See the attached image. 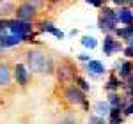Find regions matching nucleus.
Returning <instances> with one entry per match:
<instances>
[{
	"instance_id": "f257e3e1",
	"label": "nucleus",
	"mask_w": 133,
	"mask_h": 124,
	"mask_svg": "<svg viewBox=\"0 0 133 124\" xmlns=\"http://www.w3.org/2000/svg\"><path fill=\"white\" fill-rule=\"evenodd\" d=\"M27 66L32 73H37V74H50L53 71L51 59L37 50H32L27 53Z\"/></svg>"
},
{
	"instance_id": "f03ea898",
	"label": "nucleus",
	"mask_w": 133,
	"mask_h": 124,
	"mask_svg": "<svg viewBox=\"0 0 133 124\" xmlns=\"http://www.w3.org/2000/svg\"><path fill=\"white\" fill-rule=\"evenodd\" d=\"M5 30L12 36H29L32 34V23L20 20H5Z\"/></svg>"
},
{
	"instance_id": "7ed1b4c3",
	"label": "nucleus",
	"mask_w": 133,
	"mask_h": 124,
	"mask_svg": "<svg viewBox=\"0 0 133 124\" xmlns=\"http://www.w3.org/2000/svg\"><path fill=\"white\" fill-rule=\"evenodd\" d=\"M64 98L71 105H83L85 103V92H82L76 85H68L64 89Z\"/></svg>"
},
{
	"instance_id": "20e7f679",
	"label": "nucleus",
	"mask_w": 133,
	"mask_h": 124,
	"mask_svg": "<svg viewBox=\"0 0 133 124\" xmlns=\"http://www.w3.org/2000/svg\"><path fill=\"white\" fill-rule=\"evenodd\" d=\"M14 12H16V20L29 21L36 16V5H34V2H23V4H20L16 7Z\"/></svg>"
},
{
	"instance_id": "39448f33",
	"label": "nucleus",
	"mask_w": 133,
	"mask_h": 124,
	"mask_svg": "<svg viewBox=\"0 0 133 124\" xmlns=\"http://www.w3.org/2000/svg\"><path fill=\"white\" fill-rule=\"evenodd\" d=\"M121 50H123L121 43L117 41L112 34H107V37L103 41V52H105V55H114L115 52H121Z\"/></svg>"
},
{
	"instance_id": "423d86ee",
	"label": "nucleus",
	"mask_w": 133,
	"mask_h": 124,
	"mask_svg": "<svg viewBox=\"0 0 133 124\" xmlns=\"http://www.w3.org/2000/svg\"><path fill=\"white\" fill-rule=\"evenodd\" d=\"M23 43V36H12V34H5L0 37V48H12Z\"/></svg>"
},
{
	"instance_id": "0eeeda50",
	"label": "nucleus",
	"mask_w": 133,
	"mask_h": 124,
	"mask_svg": "<svg viewBox=\"0 0 133 124\" xmlns=\"http://www.w3.org/2000/svg\"><path fill=\"white\" fill-rule=\"evenodd\" d=\"M115 12H117V21L119 23H124L126 27L133 25V11L130 7H123V9L115 11Z\"/></svg>"
},
{
	"instance_id": "6e6552de",
	"label": "nucleus",
	"mask_w": 133,
	"mask_h": 124,
	"mask_svg": "<svg viewBox=\"0 0 133 124\" xmlns=\"http://www.w3.org/2000/svg\"><path fill=\"white\" fill-rule=\"evenodd\" d=\"M57 78L61 83H68L75 78V71H73L71 66H64V67H59L57 69Z\"/></svg>"
},
{
	"instance_id": "1a4fd4ad",
	"label": "nucleus",
	"mask_w": 133,
	"mask_h": 124,
	"mask_svg": "<svg viewBox=\"0 0 133 124\" xmlns=\"http://www.w3.org/2000/svg\"><path fill=\"white\" fill-rule=\"evenodd\" d=\"M14 78L20 85H27L29 82V73H27V67L23 64H16L14 66Z\"/></svg>"
},
{
	"instance_id": "9d476101",
	"label": "nucleus",
	"mask_w": 133,
	"mask_h": 124,
	"mask_svg": "<svg viewBox=\"0 0 133 124\" xmlns=\"http://www.w3.org/2000/svg\"><path fill=\"white\" fill-rule=\"evenodd\" d=\"M11 83V69L5 62H0V85H9Z\"/></svg>"
},
{
	"instance_id": "9b49d317",
	"label": "nucleus",
	"mask_w": 133,
	"mask_h": 124,
	"mask_svg": "<svg viewBox=\"0 0 133 124\" xmlns=\"http://www.w3.org/2000/svg\"><path fill=\"white\" fill-rule=\"evenodd\" d=\"M87 71H91L94 76H98V74H103L107 69H105L101 60H91V62H87Z\"/></svg>"
},
{
	"instance_id": "f8f14e48",
	"label": "nucleus",
	"mask_w": 133,
	"mask_h": 124,
	"mask_svg": "<svg viewBox=\"0 0 133 124\" xmlns=\"http://www.w3.org/2000/svg\"><path fill=\"white\" fill-rule=\"evenodd\" d=\"M107 103L110 105V108H117V110H121L123 105H124V98H123V96H119V94H110Z\"/></svg>"
},
{
	"instance_id": "ddd939ff",
	"label": "nucleus",
	"mask_w": 133,
	"mask_h": 124,
	"mask_svg": "<svg viewBox=\"0 0 133 124\" xmlns=\"http://www.w3.org/2000/svg\"><path fill=\"white\" fill-rule=\"evenodd\" d=\"M131 74H133L131 62H123V64H121V69H119V76H121L123 80H130Z\"/></svg>"
},
{
	"instance_id": "4468645a",
	"label": "nucleus",
	"mask_w": 133,
	"mask_h": 124,
	"mask_svg": "<svg viewBox=\"0 0 133 124\" xmlns=\"http://www.w3.org/2000/svg\"><path fill=\"white\" fill-rule=\"evenodd\" d=\"M94 112L98 114V117L108 115V112H110V105L107 103V101H98V103L94 105Z\"/></svg>"
},
{
	"instance_id": "2eb2a0df",
	"label": "nucleus",
	"mask_w": 133,
	"mask_h": 124,
	"mask_svg": "<svg viewBox=\"0 0 133 124\" xmlns=\"http://www.w3.org/2000/svg\"><path fill=\"white\" fill-rule=\"evenodd\" d=\"M114 34H115L117 37H123L124 41H128V39L133 36V25L124 27V29H115V30H114Z\"/></svg>"
},
{
	"instance_id": "dca6fc26",
	"label": "nucleus",
	"mask_w": 133,
	"mask_h": 124,
	"mask_svg": "<svg viewBox=\"0 0 133 124\" xmlns=\"http://www.w3.org/2000/svg\"><path fill=\"white\" fill-rule=\"evenodd\" d=\"M98 25H99L101 32H105V34H110V32H114L115 29H117V27H115L117 23H112V21H108V20H103L101 16H99V23H98Z\"/></svg>"
},
{
	"instance_id": "f3484780",
	"label": "nucleus",
	"mask_w": 133,
	"mask_h": 124,
	"mask_svg": "<svg viewBox=\"0 0 133 124\" xmlns=\"http://www.w3.org/2000/svg\"><path fill=\"white\" fill-rule=\"evenodd\" d=\"M101 18H103V20L112 21V23H117V12H115V11H112V9H108V7H103Z\"/></svg>"
},
{
	"instance_id": "a211bd4d",
	"label": "nucleus",
	"mask_w": 133,
	"mask_h": 124,
	"mask_svg": "<svg viewBox=\"0 0 133 124\" xmlns=\"http://www.w3.org/2000/svg\"><path fill=\"white\" fill-rule=\"evenodd\" d=\"M123 85H124V83L121 82L119 78L110 76V78H108V82H107V89H108V91H117V89H119V87H123Z\"/></svg>"
},
{
	"instance_id": "6ab92c4d",
	"label": "nucleus",
	"mask_w": 133,
	"mask_h": 124,
	"mask_svg": "<svg viewBox=\"0 0 133 124\" xmlns=\"http://www.w3.org/2000/svg\"><path fill=\"white\" fill-rule=\"evenodd\" d=\"M82 44L85 48H96L98 46V41H96V37H92V36H83L82 37Z\"/></svg>"
},
{
	"instance_id": "aec40b11",
	"label": "nucleus",
	"mask_w": 133,
	"mask_h": 124,
	"mask_svg": "<svg viewBox=\"0 0 133 124\" xmlns=\"http://www.w3.org/2000/svg\"><path fill=\"white\" fill-rule=\"evenodd\" d=\"M75 80H76V83H78L76 87H78L82 92H85V91H89V89H91V85H89V82H87L85 78H82V76H75Z\"/></svg>"
},
{
	"instance_id": "412c9836",
	"label": "nucleus",
	"mask_w": 133,
	"mask_h": 124,
	"mask_svg": "<svg viewBox=\"0 0 133 124\" xmlns=\"http://www.w3.org/2000/svg\"><path fill=\"white\" fill-rule=\"evenodd\" d=\"M39 29H41V32H53L55 30V25H53V23H51V21H41V23H39Z\"/></svg>"
},
{
	"instance_id": "4be33fe9",
	"label": "nucleus",
	"mask_w": 133,
	"mask_h": 124,
	"mask_svg": "<svg viewBox=\"0 0 133 124\" xmlns=\"http://www.w3.org/2000/svg\"><path fill=\"white\" fill-rule=\"evenodd\" d=\"M59 124H78V121L75 115H64V117H61Z\"/></svg>"
},
{
	"instance_id": "5701e85b",
	"label": "nucleus",
	"mask_w": 133,
	"mask_h": 124,
	"mask_svg": "<svg viewBox=\"0 0 133 124\" xmlns=\"http://www.w3.org/2000/svg\"><path fill=\"white\" fill-rule=\"evenodd\" d=\"M87 124H105V121H103V117L91 115V117H89V121H87Z\"/></svg>"
},
{
	"instance_id": "b1692460",
	"label": "nucleus",
	"mask_w": 133,
	"mask_h": 124,
	"mask_svg": "<svg viewBox=\"0 0 133 124\" xmlns=\"http://www.w3.org/2000/svg\"><path fill=\"white\" fill-rule=\"evenodd\" d=\"M124 87H126V98L131 99V103H133V89L130 87V85H124Z\"/></svg>"
},
{
	"instance_id": "393cba45",
	"label": "nucleus",
	"mask_w": 133,
	"mask_h": 124,
	"mask_svg": "<svg viewBox=\"0 0 133 124\" xmlns=\"http://www.w3.org/2000/svg\"><path fill=\"white\" fill-rule=\"evenodd\" d=\"M51 34H53V36H55L57 39H64V32H62V30H59L57 27H55V30L51 32Z\"/></svg>"
},
{
	"instance_id": "a878e982",
	"label": "nucleus",
	"mask_w": 133,
	"mask_h": 124,
	"mask_svg": "<svg viewBox=\"0 0 133 124\" xmlns=\"http://www.w3.org/2000/svg\"><path fill=\"white\" fill-rule=\"evenodd\" d=\"M78 60H82V62H91V55H85V53H80L78 55Z\"/></svg>"
},
{
	"instance_id": "bb28decb",
	"label": "nucleus",
	"mask_w": 133,
	"mask_h": 124,
	"mask_svg": "<svg viewBox=\"0 0 133 124\" xmlns=\"http://www.w3.org/2000/svg\"><path fill=\"white\" fill-rule=\"evenodd\" d=\"M123 114H124V115H131V114H133V103H130L128 106H126V108H124Z\"/></svg>"
},
{
	"instance_id": "cd10ccee",
	"label": "nucleus",
	"mask_w": 133,
	"mask_h": 124,
	"mask_svg": "<svg viewBox=\"0 0 133 124\" xmlns=\"http://www.w3.org/2000/svg\"><path fill=\"white\" fill-rule=\"evenodd\" d=\"M124 55H126V57H131V59H133V48H131V46L124 48Z\"/></svg>"
},
{
	"instance_id": "c85d7f7f",
	"label": "nucleus",
	"mask_w": 133,
	"mask_h": 124,
	"mask_svg": "<svg viewBox=\"0 0 133 124\" xmlns=\"http://www.w3.org/2000/svg\"><path fill=\"white\" fill-rule=\"evenodd\" d=\"M91 4L94 5V7H99V5L103 4V2H99V0H91Z\"/></svg>"
},
{
	"instance_id": "c756f323",
	"label": "nucleus",
	"mask_w": 133,
	"mask_h": 124,
	"mask_svg": "<svg viewBox=\"0 0 133 124\" xmlns=\"http://www.w3.org/2000/svg\"><path fill=\"white\" fill-rule=\"evenodd\" d=\"M128 43H130V46H131V48H133V36H131V37H130V39H128Z\"/></svg>"
},
{
	"instance_id": "7c9ffc66",
	"label": "nucleus",
	"mask_w": 133,
	"mask_h": 124,
	"mask_svg": "<svg viewBox=\"0 0 133 124\" xmlns=\"http://www.w3.org/2000/svg\"><path fill=\"white\" fill-rule=\"evenodd\" d=\"M130 87H131V89H133V74H131V76H130Z\"/></svg>"
}]
</instances>
